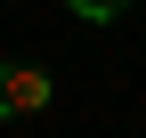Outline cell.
I'll return each instance as SVG.
<instances>
[{
    "label": "cell",
    "mask_w": 146,
    "mask_h": 138,
    "mask_svg": "<svg viewBox=\"0 0 146 138\" xmlns=\"http://www.w3.org/2000/svg\"><path fill=\"white\" fill-rule=\"evenodd\" d=\"M41 106H49V73L41 65H0V114L8 122H33Z\"/></svg>",
    "instance_id": "cell-1"
},
{
    "label": "cell",
    "mask_w": 146,
    "mask_h": 138,
    "mask_svg": "<svg viewBox=\"0 0 146 138\" xmlns=\"http://www.w3.org/2000/svg\"><path fill=\"white\" fill-rule=\"evenodd\" d=\"M65 8H73V16H89V25H114L130 0H65Z\"/></svg>",
    "instance_id": "cell-2"
}]
</instances>
